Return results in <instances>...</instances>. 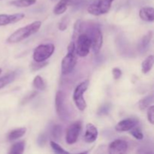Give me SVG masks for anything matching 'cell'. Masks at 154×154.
I'll use <instances>...</instances> for the list:
<instances>
[{"label":"cell","instance_id":"6da1fadb","mask_svg":"<svg viewBox=\"0 0 154 154\" xmlns=\"http://www.w3.org/2000/svg\"><path fill=\"white\" fill-rule=\"evenodd\" d=\"M42 26V22L41 21H35L29 25L25 26L22 28L18 29L17 30L12 33L10 36L7 38L6 42L9 44H15L20 42L21 41L27 38L29 36L32 35L33 34L37 32L40 29Z\"/></svg>","mask_w":154,"mask_h":154},{"label":"cell","instance_id":"7a4b0ae2","mask_svg":"<svg viewBox=\"0 0 154 154\" xmlns=\"http://www.w3.org/2000/svg\"><path fill=\"white\" fill-rule=\"evenodd\" d=\"M87 28L85 34L90 38L91 48L96 54H99L103 44V35L100 27L95 23L90 24Z\"/></svg>","mask_w":154,"mask_h":154},{"label":"cell","instance_id":"3957f363","mask_svg":"<svg viewBox=\"0 0 154 154\" xmlns=\"http://www.w3.org/2000/svg\"><path fill=\"white\" fill-rule=\"evenodd\" d=\"M75 54V43L72 42L68 46L67 54L62 60L61 70L63 75H69L74 70L77 64V57Z\"/></svg>","mask_w":154,"mask_h":154},{"label":"cell","instance_id":"277c9868","mask_svg":"<svg viewBox=\"0 0 154 154\" xmlns=\"http://www.w3.org/2000/svg\"><path fill=\"white\" fill-rule=\"evenodd\" d=\"M89 87V81H84L78 84L73 93V100L78 110L84 111L87 108V103L84 99V94Z\"/></svg>","mask_w":154,"mask_h":154},{"label":"cell","instance_id":"5b68a950","mask_svg":"<svg viewBox=\"0 0 154 154\" xmlns=\"http://www.w3.org/2000/svg\"><path fill=\"white\" fill-rule=\"evenodd\" d=\"M55 46L53 44H43L36 47L33 52V60L35 62H45L54 54Z\"/></svg>","mask_w":154,"mask_h":154},{"label":"cell","instance_id":"8992f818","mask_svg":"<svg viewBox=\"0 0 154 154\" xmlns=\"http://www.w3.org/2000/svg\"><path fill=\"white\" fill-rule=\"evenodd\" d=\"M114 0H95L89 5L87 11L94 16H100L109 11Z\"/></svg>","mask_w":154,"mask_h":154},{"label":"cell","instance_id":"52a82bcc","mask_svg":"<svg viewBox=\"0 0 154 154\" xmlns=\"http://www.w3.org/2000/svg\"><path fill=\"white\" fill-rule=\"evenodd\" d=\"M91 48L90 39L85 33H81L77 37V45L75 46V52L78 56L85 57L90 53Z\"/></svg>","mask_w":154,"mask_h":154},{"label":"cell","instance_id":"ba28073f","mask_svg":"<svg viewBox=\"0 0 154 154\" xmlns=\"http://www.w3.org/2000/svg\"><path fill=\"white\" fill-rule=\"evenodd\" d=\"M81 129H82V123L79 120L71 124L66 130V143L68 144H73L76 143L81 132Z\"/></svg>","mask_w":154,"mask_h":154},{"label":"cell","instance_id":"9c48e42d","mask_svg":"<svg viewBox=\"0 0 154 154\" xmlns=\"http://www.w3.org/2000/svg\"><path fill=\"white\" fill-rule=\"evenodd\" d=\"M55 108L57 115L61 120H64L66 118V106H65V95L62 90H58L55 97Z\"/></svg>","mask_w":154,"mask_h":154},{"label":"cell","instance_id":"30bf717a","mask_svg":"<svg viewBox=\"0 0 154 154\" xmlns=\"http://www.w3.org/2000/svg\"><path fill=\"white\" fill-rule=\"evenodd\" d=\"M128 144L126 141L117 139L111 142L108 147V153L111 154L124 153L127 151Z\"/></svg>","mask_w":154,"mask_h":154},{"label":"cell","instance_id":"8fae6325","mask_svg":"<svg viewBox=\"0 0 154 154\" xmlns=\"http://www.w3.org/2000/svg\"><path fill=\"white\" fill-rule=\"evenodd\" d=\"M138 123V118L131 117V118L125 119L119 122L115 126V129L117 132H126L129 131L132 128L135 127Z\"/></svg>","mask_w":154,"mask_h":154},{"label":"cell","instance_id":"7c38bea8","mask_svg":"<svg viewBox=\"0 0 154 154\" xmlns=\"http://www.w3.org/2000/svg\"><path fill=\"white\" fill-rule=\"evenodd\" d=\"M24 17H25V14L23 13H17L14 14H0V26L15 23L23 19Z\"/></svg>","mask_w":154,"mask_h":154},{"label":"cell","instance_id":"4fadbf2b","mask_svg":"<svg viewBox=\"0 0 154 154\" xmlns=\"http://www.w3.org/2000/svg\"><path fill=\"white\" fill-rule=\"evenodd\" d=\"M98 129L92 123H88L86 127V132L84 134V140L87 143H93L97 139Z\"/></svg>","mask_w":154,"mask_h":154},{"label":"cell","instance_id":"5bb4252c","mask_svg":"<svg viewBox=\"0 0 154 154\" xmlns=\"http://www.w3.org/2000/svg\"><path fill=\"white\" fill-rule=\"evenodd\" d=\"M139 16L142 20L146 22H153L154 20L153 8L144 7L139 11Z\"/></svg>","mask_w":154,"mask_h":154},{"label":"cell","instance_id":"9a60e30c","mask_svg":"<svg viewBox=\"0 0 154 154\" xmlns=\"http://www.w3.org/2000/svg\"><path fill=\"white\" fill-rule=\"evenodd\" d=\"M152 38H153V32L150 31L145 35H144V37L140 40L138 45V51L141 53H143L144 51H145L147 50V48H148Z\"/></svg>","mask_w":154,"mask_h":154},{"label":"cell","instance_id":"2e32d148","mask_svg":"<svg viewBox=\"0 0 154 154\" xmlns=\"http://www.w3.org/2000/svg\"><path fill=\"white\" fill-rule=\"evenodd\" d=\"M72 0H60L54 8V13L56 15H60L64 13L70 6Z\"/></svg>","mask_w":154,"mask_h":154},{"label":"cell","instance_id":"e0dca14e","mask_svg":"<svg viewBox=\"0 0 154 154\" xmlns=\"http://www.w3.org/2000/svg\"><path fill=\"white\" fill-rule=\"evenodd\" d=\"M26 132V128L25 127L17 128L16 129H14L11 132H9V134L8 135V140L10 141H15V140L21 138L23 135H24Z\"/></svg>","mask_w":154,"mask_h":154},{"label":"cell","instance_id":"ac0fdd59","mask_svg":"<svg viewBox=\"0 0 154 154\" xmlns=\"http://www.w3.org/2000/svg\"><path fill=\"white\" fill-rule=\"evenodd\" d=\"M15 78H16V73L14 72H9L4 76L1 77L0 78V90L13 82Z\"/></svg>","mask_w":154,"mask_h":154},{"label":"cell","instance_id":"d6986e66","mask_svg":"<svg viewBox=\"0 0 154 154\" xmlns=\"http://www.w3.org/2000/svg\"><path fill=\"white\" fill-rule=\"evenodd\" d=\"M154 57L153 55L149 56L141 63V71L144 74H147L151 70L153 66Z\"/></svg>","mask_w":154,"mask_h":154},{"label":"cell","instance_id":"ffe728a7","mask_svg":"<svg viewBox=\"0 0 154 154\" xmlns=\"http://www.w3.org/2000/svg\"><path fill=\"white\" fill-rule=\"evenodd\" d=\"M25 142L24 141H18L14 143L11 147L9 153L11 154H21L25 150Z\"/></svg>","mask_w":154,"mask_h":154},{"label":"cell","instance_id":"44dd1931","mask_svg":"<svg viewBox=\"0 0 154 154\" xmlns=\"http://www.w3.org/2000/svg\"><path fill=\"white\" fill-rule=\"evenodd\" d=\"M36 0H14L10 2V5L18 8H26L35 4Z\"/></svg>","mask_w":154,"mask_h":154},{"label":"cell","instance_id":"7402d4cb","mask_svg":"<svg viewBox=\"0 0 154 154\" xmlns=\"http://www.w3.org/2000/svg\"><path fill=\"white\" fill-rule=\"evenodd\" d=\"M153 95L150 94L139 101V102H138V107H139L140 110L143 111V110H145L146 108L150 107V105L153 103Z\"/></svg>","mask_w":154,"mask_h":154},{"label":"cell","instance_id":"603a6c76","mask_svg":"<svg viewBox=\"0 0 154 154\" xmlns=\"http://www.w3.org/2000/svg\"><path fill=\"white\" fill-rule=\"evenodd\" d=\"M33 86L35 87L37 90H45L46 88L45 81L40 75H37L33 80Z\"/></svg>","mask_w":154,"mask_h":154},{"label":"cell","instance_id":"cb8c5ba5","mask_svg":"<svg viewBox=\"0 0 154 154\" xmlns=\"http://www.w3.org/2000/svg\"><path fill=\"white\" fill-rule=\"evenodd\" d=\"M62 134H63V127L60 125H55L52 128L51 130V135L53 138L56 140H58L61 138Z\"/></svg>","mask_w":154,"mask_h":154},{"label":"cell","instance_id":"d4e9b609","mask_svg":"<svg viewBox=\"0 0 154 154\" xmlns=\"http://www.w3.org/2000/svg\"><path fill=\"white\" fill-rule=\"evenodd\" d=\"M50 145H51V148L53 149V150H54L55 153H69V152L66 151V150H65L64 149H63V147L60 145V144H58L57 142H55V141H51V142H50Z\"/></svg>","mask_w":154,"mask_h":154},{"label":"cell","instance_id":"484cf974","mask_svg":"<svg viewBox=\"0 0 154 154\" xmlns=\"http://www.w3.org/2000/svg\"><path fill=\"white\" fill-rule=\"evenodd\" d=\"M81 26H82V23L80 20L76 21V23H75V26H74V32H73V40L77 38L78 35L81 34Z\"/></svg>","mask_w":154,"mask_h":154},{"label":"cell","instance_id":"4316f807","mask_svg":"<svg viewBox=\"0 0 154 154\" xmlns=\"http://www.w3.org/2000/svg\"><path fill=\"white\" fill-rule=\"evenodd\" d=\"M130 134L134 138L138 140H142L143 138H144V135H143L142 132H141L139 128H132L130 130Z\"/></svg>","mask_w":154,"mask_h":154},{"label":"cell","instance_id":"83f0119b","mask_svg":"<svg viewBox=\"0 0 154 154\" xmlns=\"http://www.w3.org/2000/svg\"><path fill=\"white\" fill-rule=\"evenodd\" d=\"M69 17H68V15H66V17H63V19L61 20V21H60V23H59V29H60V31H64V30H66V29H67L68 26H69Z\"/></svg>","mask_w":154,"mask_h":154},{"label":"cell","instance_id":"f1b7e54d","mask_svg":"<svg viewBox=\"0 0 154 154\" xmlns=\"http://www.w3.org/2000/svg\"><path fill=\"white\" fill-rule=\"evenodd\" d=\"M48 63H45V62H42V63H38V62H35V63H32L30 65V68H31L32 70L33 71H38L39 69H42L45 66H47Z\"/></svg>","mask_w":154,"mask_h":154},{"label":"cell","instance_id":"f546056e","mask_svg":"<svg viewBox=\"0 0 154 154\" xmlns=\"http://www.w3.org/2000/svg\"><path fill=\"white\" fill-rule=\"evenodd\" d=\"M147 110V120L151 124L154 123V106L148 107Z\"/></svg>","mask_w":154,"mask_h":154},{"label":"cell","instance_id":"4dcf8cb0","mask_svg":"<svg viewBox=\"0 0 154 154\" xmlns=\"http://www.w3.org/2000/svg\"><path fill=\"white\" fill-rule=\"evenodd\" d=\"M86 3V0H72L70 6H73L75 8H79Z\"/></svg>","mask_w":154,"mask_h":154},{"label":"cell","instance_id":"1f68e13d","mask_svg":"<svg viewBox=\"0 0 154 154\" xmlns=\"http://www.w3.org/2000/svg\"><path fill=\"white\" fill-rule=\"evenodd\" d=\"M37 94H38V93L36 91H32V92H31L30 93H29V94L27 95L26 97H24V99L22 100L23 105V104H25V103H26L27 102L30 101L32 99H33V98H34L35 96Z\"/></svg>","mask_w":154,"mask_h":154},{"label":"cell","instance_id":"d6a6232c","mask_svg":"<svg viewBox=\"0 0 154 154\" xmlns=\"http://www.w3.org/2000/svg\"><path fill=\"white\" fill-rule=\"evenodd\" d=\"M112 74L114 79L118 80L120 79V77L122 76V71L120 70V69H119V68H114V69H112Z\"/></svg>","mask_w":154,"mask_h":154},{"label":"cell","instance_id":"836d02e7","mask_svg":"<svg viewBox=\"0 0 154 154\" xmlns=\"http://www.w3.org/2000/svg\"><path fill=\"white\" fill-rule=\"evenodd\" d=\"M109 106L108 105H104V106H102L100 108H99V111L98 112L99 114H108V111H109Z\"/></svg>","mask_w":154,"mask_h":154},{"label":"cell","instance_id":"e575fe53","mask_svg":"<svg viewBox=\"0 0 154 154\" xmlns=\"http://www.w3.org/2000/svg\"><path fill=\"white\" fill-rule=\"evenodd\" d=\"M38 144H40V145H42L43 144H45V143L46 142V138H45V135H40V136L38 137Z\"/></svg>","mask_w":154,"mask_h":154},{"label":"cell","instance_id":"d590c367","mask_svg":"<svg viewBox=\"0 0 154 154\" xmlns=\"http://www.w3.org/2000/svg\"><path fill=\"white\" fill-rule=\"evenodd\" d=\"M2 72V69H1V68H0V75H1Z\"/></svg>","mask_w":154,"mask_h":154},{"label":"cell","instance_id":"8d00e7d4","mask_svg":"<svg viewBox=\"0 0 154 154\" xmlns=\"http://www.w3.org/2000/svg\"><path fill=\"white\" fill-rule=\"evenodd\" d=\"M52 1H57V0H52Z\"/></svg>","mask_w":154,"mask_h":154}]
</instances>
